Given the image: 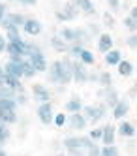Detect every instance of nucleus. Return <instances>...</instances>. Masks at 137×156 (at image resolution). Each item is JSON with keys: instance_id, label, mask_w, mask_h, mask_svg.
Returning <instances> with one entry per match:
<instances>
[{"instance_id": "1", "label": "nucleus", "mask_w": 137, "mask_h": 156, "mask_svg": "<svg viewBox=\"0 0 137 156\" xmlns=\"http://www.w3.org/2000/svg\"><path fill=\"white\" fill-rule=\"evenodd\" d=\"M72 64H73V60H70V58L54 60L49 66V75H51L53 83H56V85H68L70 81H73Z\"/></svg>"}, {"instance_id": "2", "label": "nucleus", "mask_w": 137, "mask_h": 156, "mask_svg": "<svg viewBox=\"0 0 137 156\" xmlns=\"http://www.w3.org/2000/svg\"><path fill=\"white\" fill-rule=\"evenodd\" d=\"M26 60L32 62V66L40 72H47V58L41 53V49L38 45H32V43H26Z\"/></svg>"}, {"instance_id": "3", "label": "nucleus", "mask_w": 137, "mask_h": 156, "mask_svg": "<svg viewBox=\"0 0 137 156\" xmlns=\"http://www.w3.org/2000/svg\"><path fill=\"white\" fill-rule=\"evenodd\" d=\"M62 143H64V147L70 152H77V151H81V149L88 151L94 145V141L90 139V137H66Z\"/></svg>"}, {"instance_id": "4", "label": "nucleus", "mask_w": 137, "mask_h": 156, "mask_svg": "<svg viewBox=\"0 0 137 156\" xmlns=\"http://www.w3.org/2000/svg\"><path fill=\"white\" fill-rule=\"evenodd\" d=\"M25 60L26 58H21V57H9V62L4 66V72L21 79L23 73H25Z\"/></svg>"}, {"instance_id": "5", "label": "nucleus", "mask_w": 137, "mask_h": 156, "mask_svg": "<svg viewBox=\"0 0 137 156\" xmlns=\"http://www.w3.org/2000/svg\"><path fill=\"white\" fill-rule=\"evenodd\" d=\"M83 115L88 122H98L105 117V105H85L83 107Z\"/></svg>"}, {"instance_id": "6", "label": "nucleus", "mask_w": 137, "mask_h": 156, "mask_svg": "<svg viewBox=\"0 0 137 156\" xmlns=\"http://www.w3.org/2000/svg\"><path fill=\"white\" fill-rule=\"evenodd\" d=\"M72 73H73V81L79 83V85H83V83H88V70H86V66L81 62V60H73L72 64Z\"/></svg>"}, {"instance_id": "7", "label": "nucleus", "mask_w": 137, "mask_h": 156, "mask_svg": "<svg viewBox=\"0 0 137 156\" xmlns=\"http://www.w3.org/2000/svg\"><path fill=\"white\" fill-rule=\"evenodd\" d=\"M6 53L9 57H21V58H26V41H8L6 45Z\"/></svg>"}, {"instance_id": "8", "label": "nucleus", "mask_w": 137, "mask_h": 156, "mask_svg": "<svg viewBox=\"0 0 137 156\" xmlns=\"http://www.w3.org/2000/svg\"><path fill=\"white\" fill-rule=\"evenodd\" d=\"M38 119H40V122L43 126H49L51 122L54 120V113H53V105H51V102H47V104H40V107H38Z\"/></svg>"}, {"instance_id": "9", "label": "nucleus", "mask_w": 137, "mask_h": 156, "mask_svg": "<svg viewBox=\"0 0 137 156\" xmlns=\"http://www.w3.org/2000/svg\"><path fill=\"white\" fill-rule=\"evenodd\" d=\"M32 96H34V100H38L40 104H47L49 100H51V90L45 85L36 83V85L32 87Z\"/></svg>"}, {"instance_id": "10", "label": "nucleus", "mask_w": 137, "mask_h": 156, "mask_svg": "<svg viewBox=\"0 0 137 156\" xmlns=\"http://www.w3.org/2000/svg\"><path fill=\"white\" fill-rule=\"evenodd\" d=\"M23 30H25L28 36H38V34H41L43 27H41V23H40L38 19H34V17H26L25 25H23Z\"/></svg>"}, {"instance_id": "11", "label": "nucleus", "mask_w": 137, "mask_h": 156, "mask_svg": "<svg viewBox=\"0 0 137 156\" xmlns=\"http://www.w3.org/2000/svg\"><path fill=\"white\" fill-rule=\"evenodd\" d=\"M68 122H70V128H73V130H85L88 124V120L85 119L83 113H72L68 117Z\"/></svg>"}, {"instance_id": "12", "label": "nucleus", "mask_w": 137, "mask_h": 156, "mask_svg": "<svg viewBox=\"0 0 137 156\" xmlns=\"http://www.w3.org/2000/svg\"><path fill=\"white\" fill-rule=\"evenodd\" d=\"M113 36L111 34H107V32H104V34H100V38H98V51L100 53H109L111 49H113Z\"/></svg>"}, {"instance_id": "13", "label": "nucleus", "mask_w": 137, "mask_h": 156, "mask_svg": "<svg viewBox=\"0 0 137 156\" xmlns=\"http://www.w3.org/2000/svg\"><path fill=\"white\" fill-rule=\"evenodd\" d=\"M100 94H104V100H105V105H107V107H115V105L118 104V100H120V98H118V92H117L113 87L104 88Z\"/></svg>"}, {"instance_id": "14", "label": "nucleus", "mask_w": 137, "mask_h": 156, "mask_svg": "<svg viewBox=\"0 0 137 156\" xmlns=\"http://www.w3.org/2000/svg\"><path fill=\"white\" fill-rule=\"evenodd\" d=\"M72 2L77 6L79 12H83L85 15H96V6L92 0H72Z\"/></svg>"}, {"instance_id": "15", "label": "nucleus", "mask_w": 137, "mask_h": 156, "mask_svg": "<svg viewBox=\"0 0 137 156\" xmlns=\"http://www.w3.org/2000/svg\"><path fill=\"white\" fill-rule=\"evenodd\" d=\"M128 111H130V104H128V100H118V104L113 107V117H115L117 120H122L124 117L128 115Z\"/></svg>"}, {"instance_id": "16", "label": "nucleus", "mask_w": 137, "mask_h": 156, "mask_svg": "<svg viewBox=\"0 0 137 156\" xmlns=\"http://www.w3.org/2000/svg\"><path fill=\"white\" fill-rule=\"evenodd\" d=\"M115 136H117V128L113 124L104 126V136H101V143L104 145H115Z\"/></svg>"}, {"instance_id": "17", "label": "nucleus", "mask_w": 137, "mask_h": 156, "mask_svg": "<svg viewBox=\"0 0 137 156\" xmlns=\"http://www.w3.org/2000/svg\"><path fill=\"white\" fill-rule=\"evenodd\" d=\"M117 132L122 137H133L135 136V126L132 124V122H128V120H122L118 124V128H117Z\"/></svg>"}, {"instance_id": "18", "label": "nucleus", "mask_w": 137, "mask_h": 156, "mask_svg": "<svg viewBox=\"0 0 137 156\" xmlns=\"http://www.w3.org/2000/svg\"><path fill=\"white\" fill-rule=\"evenodd\" d=\"M2 85H6L11 90H21L23 85H21V79L15 75H9V73H4V79H2Z\"/></svg>"}, {"instance_id": "19", "label": "nucleus", "mask_w": 137, "mask_h": 156, "mask_svg": "<svg viewBox=\"0 0 137 156\" xmlns=\"http://www.w3.org/2000/svg\"><path fill=\"white\" fill-rule=\"evenodd\" d=\"M122 62V53L118 49H111L109 53H105V64L107 66H118Z\"/></svg>"}, {"instance_id": "20", "label": "nucleus", "mask_w": 137, "mask_h": 156, "mask_svg": "<svg viewBox=\"0 0 137 156\" xmlns=\"http://www.w3.org/2000/svg\"><path fill=\"white\" fill-rule=\"evenodd\" d=\"M51 45H53V49L56 53H68V51H70V45L60 38V34H56V36L51 38Z\"/></svg>"}, {"instance_id": "21", "label": "nucleus", "mask_w": 137, "mask_h": 156, "mask_svg": "<svg viewBox=\"0 0 137 156\" xmlns=\"http://www.w3.org/2000/svg\"><path fill=\"white\" fill-rule=\"evenodd\" d=\"M60 12L66 15V19H68V21H73V19L77 17V13H79V9H77V6H75V4L72 2V0H70V2H66V4L62 6Z\"/></svg>"}, {"instance_id": "22", "label": "nucleus", "mask_w": 137, "mask_h": 156, "mask_svg": "<svg viewBox=\"0 0 137 156\" xmlns=\"http://www.w3.org/2000/svg\"><path fill=\"white\" fill-rule=\"evenodd\" d=\"M83 107H85L83 102H81L77 96H73L72 100H68V102H66V111H70V115H72V113H81Z\"/></svg>"}, {"instance_id": "23", "label": "nucleus", "mask_w": 137, "mask_h": 156, "mask_svg": "<svg viewBox=\"0 0 137 156\" xmlns=\"http://www.w3.org/2000/svg\"><path fill=\"white\" fill-rule=\"evenodd\" d=\"M117 70H118V75H122V77H130V75L133 73V64H132L130 60H124V58H122V62L117 66Z\"/></svg>"}, {"instance_id": "24", "label": "nucleus", "mask_w": 137, "mask_h": 156, "mask_svg": "<svg viewBox=\"0 0 137 156\" xmlns=\"http://www.w3.org/2000/svg\"><path fill=\"white\" fill-rule=\"evenodd\" d=\"M0 111H17L15 98H0Z\"/></svg>"}, {"instance_id": "25", "label": "nucleus", "mask_w": 137, "mask_h": 156, "mask_svg": "<svg viewBox=\"0 0 137 156\" xmlns=\"http://www.w3.org/2000/svg\"><path fill=\"white\" fill-rule=\"evenodd\" d=\"M60 38H62L66 43H75V28L64 27V28L60 30Z\"/></svg>"}, {"instance_id": "26", "label": "nucleus", "mask_w": 137, "mask_h": 156, "mask_svg": "<svg viewBox=\"0 0 137 156\" xmlns=\"http://www.w3.org/2000/svg\"><path fill=\"white\" fill-rule=\"evenodd\" d=\"M0 120L6 124H13L17 122V111H0Z\"/></svg>"}, {"instance_id": "27", "label": "nucleus", "mask_w": 137, "mask_h": 156, "mask_svg": "<svg viewBox=\"0 0 137 156\" xmlns=\"http://www.w3.org/2000/svg\"><path fill=\"white\" fill-rule=\"evenodd\" d=\"M6 38H8V41H19V40H23L21 38V32H19V27L6 28Z\"/></svg>"}, {"instance_id": "28", "label": "nucleus", "mask_w": 137, "mask_h": 156, "mask_svg": "<svg viewBox=\"0 0 137 156\" xmlns=\"http://www.w3.org/2000/svg\"><path fill=\"white\" fill-rule=\"evenodd\" d=\"M79 60H81L85 66H92V64L96 62V58H94L92 51H88V49H85V51L81 53V57H79Z\"/></svg>"}, {"instance_id": "29", "label": "nucleus", "mask_w": 137, "mask_h": 156, "mask_svg": "<svg viewBox=\"0 0 137 156\" xmlns=\"http://www.w3.org/2000/svg\"><path fill=\"white\" fill-rule=\"evenodd\" d=\"M85 41H88V32L85 28H75V43L85 45Z\"/></svg>"}, {"instance_id": "30", "label": "nucleus", "mask_w": 137, "mask_h": 156, "mask_svg": "<svg viewBox=\"0 0 137 156\" xmlns=\"http://www.w3.org/2000/svg\"><path fill=\"white\" fill-rule=\"evenodd\" d=\"M8 139H9V128H8L6 122L0 120V149H2V145H4Z\"/></svg>"}, {"instance_id": "31", "label": "nucleus", "mask_w": 137, "mask_h": 156, "mask_svg": "<svg viewBox=\"0 0 137 156\" xmlns=\"http://www.w3.org/2000/svg\"><path fill=\"white\" fill-rule=\"evenodd\" d=\"M8 19L11 21V25H15V27H23L25 21H26V17L23 13H8Z\"/></svg>"}, {"instance_id": "32", "label": "nucleus", "mask_w": 137, "mask_h": 156, "mask_svg": "<svg viewBox=\"0 0 137 156\" xmlns=\"http://www.w3.org/2000/svg\"><path fill=\"white\" fill-rule=\"evenodd\" d=\"M98 83L104 87V88H107V87H111V83H113V77H111V73L109 72H101L100 75H98Z\"/></svg>"}, {"instance_id": "33", "label": "nucleus", "mask_w": 137, "mask_h": 156, "mask_svg": "<svg viewBox=\"0 0 137 156\" xmlns=\"http://www.w3.org/2000/svg\"><path fill=\"white\" fill-rule=\"evenodd\" d=\"M122 25L124 27H126L130 32H132V34H135V32H137V21L132 17V15H128V17H124L122 19Z\"/></svg>"}, {"instance_id": "34", "label": "nucleus", "mask_w": 137, "mask_h": 156, "mask_svg": "<svg viewBox=\"0 0 137 156\" xmlns=\"http://www.w3.org/2000/svg\"><path fill=\"white\" fill-rule=\"evenodd\" d=\"M100 156H118V149L115 147V145H104Z\"/></svg>"}, {"instance_id": "35", "label": "nucleus", "mask_w": 137, "mask_h": 156, "mask_svg": "<svg viewBox=\"0 0 137 156\" xmlns=\"http://www.w3.org/2000/svg\"><path fill=\"white\" fill-rule=\"evenodd\" d=\"M38 73V70L32 66V62L30 60H25V73H23V77H26V79H32L34 75Z\"/></svg>"}, {"instance_id": "36", "label": "nucleus", "mask_w": 137, "mask_h": 156, "mask_svg": "<svg viewBox=\"0 0 137 156\" xmlns=\"http://www.w3.org/2000/svg\"><path fill=\"white\" fill-rule=\"evenodd\" d=\"M85 51V45H79V43H72V45H70V51H68V53H70L72 55V57H81V53Z\"/></svg>"}, {"instance_id": "37", "label": "nucleus", "mask_w": 137, "mask_h": 156, "mask_svg": "<svg viewBox=\"0 0 137 156\" xmlns=\"http://www.w3.org/2000/svg\"><path fill=\"white\" fill-rule=\"evenodd\" d=\"M15 90H11V88H8L6 85H0V98H15Z\"/></svg>"}, {"instance_id": "38", "label": "nucleus", "mask_w": 137, "mask_h": 156, "mask_svg": "<svg viewBox=\"0 0 137 156\" xmlns=\"http://www.w3.org/2000/svg\"><path fill=\"white\" fill-rule=\"evenodd\" d=\"M101 136H104V126H98V128H94L92 132H90V139L92 141H101Z\"/></svg>"}, {"instance_id": "39", "label": "nucleus", "mask_w": 137, "mask_h": 156, "mask_svg": "<svg viewBox=\"0 0 137 156\" xmlns=\"http://www.w3.org/2000/svg\"><path fill=\"white\" fill-rule=\"evenodd\" d=\"M54 126H58V128H62L64 124H66V122H68V117L64 115V113H58V115H54Z\"/></svg>"}, {"instance_id": "40", "label": "nucleus", "mask_w": 137, "mask_h": 156, "mask_svg": "<svg viewBox=\"0 0 137 156\" xmlns=\"http://www.w3.org/2000/svg\"><path fill=\"white\" fill-rule=\"evenodd\" d=\"M104 23H105L109 28H113V27H115V19H113V15H111L109 12H105V13H104Z\"/></svg>"}, {"instance_id": "41", "label": "nucleus", "mask_w": 137, "mask_h": 156, "mask_svg": "<svg viewBox=\"0 0 137 156\" xmlns=\"http://www.w3.org/2000/svg\"><path fill=\"white\" fill-rule=\"evenodd\" d=\"M126 43H128V47H132V49H137V32H135V34H132V36H128Z\"/></svg>"}, {"instance_id": "42", "label": "nucleus", "mask_w": 137, "mask_h": 156, "mask_svg": "<svg viewBox=\"0 0 137 156\" xmlns=\"http://www.w3.org/2000/svg\"><path fill=\"white\" fill-rule=\"evenodd\" d=\"M107 6L111 8V12H118L120 9V0H107Z\"/></svg>"}, {"instance_id": "43", "label": "nucleus", "mask_w": 137, "mask_h": 156, "mask_svg": "<svg viewBox=\"0 0 137 156\" xmlns=\"http://www.w3.org/2000/svg\"><path fill=\"white\" fill-rule=\"evenodd\" d=\"M100 152H101V149L98 147V145H96V143H94V145H92V147H90V149H88V156H100Z\"/></svg>"}, {"instance_id": "44", "label": "nucleus", "mask_w": 137, "mask_h": 156, "mask_svg": "<svg viewBox=\"0 0 137 156\" xmlns=\"http://www.w3.org/2000/svg\"><path fill=\"white\" fill-rule=\"evenodd\" d=\"M6 15H8V6L4 2H0V21H2Z\"/></svg>"}, {"instance_id": "45", "label": "nucleus", "mask_w": 137, "mask_h": 156, "mask_svg": "<svg viewBox=\"0 0 137 156\" xmlns=\"http://www.w3.org/2000/svg\"><path fill=\"white\" fill-rule=\"evenodd\" d=\"M15 2H19L21 6H36L38 0H15Z\"/></svg>"}, {"instance_id": "46", "label": "nucleus", "mask_w": 137, "mask_h": 156, "mask_svg": "<svg viewBox=\"0 0 137 156\" xmlns=\"http://www.w3.org/2000/svg\"><path fill=\"white\" fill-rule=\"evenodd\" d=\"M54 17H56V21H60V23H64V21H68L66 19V15L60 12V9H56V12H54Z\"/></svg>"}, {"instance_id": "47", "label": "nucleus", "mask_w": 137, "mask_h": 156, "mask_svg": "<svg viewBox=\"0 0 137 156\" xmlns=\"http://www.w3.org/2000/svg\"><path fill=\"white\" fill-rule=\"evenodd\" d=\"M6 45H8V41H6V38L0 34V53L2 51H6Z\"/></svg>"}, {"instance_id": "48", "label": "nucleus", "mask_w": 137, "mask_h": 156, "mask_svg": "<svg viewBox=\"0 0 137 156\" xmlns=\"http://www.w3.org/2000/svg\"><path fill=\"white\" fill-rule=\"evenodd\" d=\"M130 15H132V17H133L135 21H137V6H133V8L130 9Z\"/></svg>"}, {"instance_id": "49", "label": "nucleus", "mask_w": 137, "mask_h": 156, "mask_svg": "<svg viewBox=\"0 0 137 156\" xmlns=\"http://www.w3.org/2000/svg\"><path fill=\"white\" fill-rule=\"evenodd\" d=\"M72 156H83V154H81V152L77 151V152H72Z\"/></svg>"}, {"instance_id": "50", "label": "nucleus", "mask_w": 137, "mask_h": 156, "mask_svg": "<svg viewBox=\"0 0 137 156\" xmlns=\"http://www.w3.org/2000/svg\"><path fill=\"white\" fill-rule=\"evenodd\" d=\"M0 156H8V154H6V152H4L2 149H0Z\"/></svg>"}, {"instance_id": "51", "label": "nucleus", "mask_w": 137, "mask_h": 156, "mask_svg": "<svg viewBox=\"0 0 137 156\" xmlns=\"http://www.w3.org/2000/svg\"><path fill=\"white\" fill-rule=\"evenodd\" d=\"M56 156H64V154H56Z\"/></svg>"}, {"instance_id": "52", "label": "nucleus", "mask_w": 137, "mask_h": 156, "mask_svg": "<svg viewBox=\"0 0 137 156\" xmlns=\"http://www.w3.org/2000/svg\"><path fill=\"white\" fill-rule=\"evenodd\" d=\"M0 2H2V0H0Z\"/></svg>"}, {"instance_id": "53", "label": "nucleus", "mask_w": 137, "mask_h": 156, "mask_svg": "<svg viewBox=\"0 0 137 156\" xmlns=\"http://www.w3.org/2000/svg\"><path fill=\"white\" fill-rule=\"evenodd\" d=\"M0 85H2V83H0Z\"/></svg>"}]
</instances>
